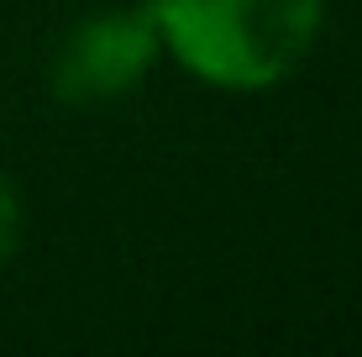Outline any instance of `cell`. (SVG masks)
Instances as JSON below:
<instances>
[{
    "label": "cell",
    "instance_id": "2",
    "mask_svg": "<svg viewBox=\"0 0 362 357\" xmlns=\"http://www.w3.org/2000/svg\"><path fill=\"white\" fill-rule=\"evenodd\" d=\"M158 64H163V37H158L153 0L100 6L58 42L47 90L74 110H90L136 90Z\"/></svg>",
    "mask_w": 362,
    "mask_h": 357
},
{
    "label": "cell",
    "instance_id": "3",
    "mask_svg": "<svg viewBox=\"0 0 362 357\" xmlns=\"http://www.w3.org/2000/svg\"><path fill=\"white\" fill-rule=\"evenodd\" d=\"M21 226H27V205H21L16 179L0 174V263L21 247Z\"/></svg>",
    "mask_w": 362,
    "mask_h": 357
},
{
    "label": "cell",
    "instance_id": "1",
    "mask_svg": "<svg viewBox=\"0 0 362 357\" xmlns=\"http://www.w3.org/2000/svg\"><path fill=\"white\" fill-rule=\"evenodd\" d=\"M331 0H153L163 58L226 95H257L299 74Z\"/></svg>",
    "mask_w": 362,
    "mask_h": 357
}]
</instances>
